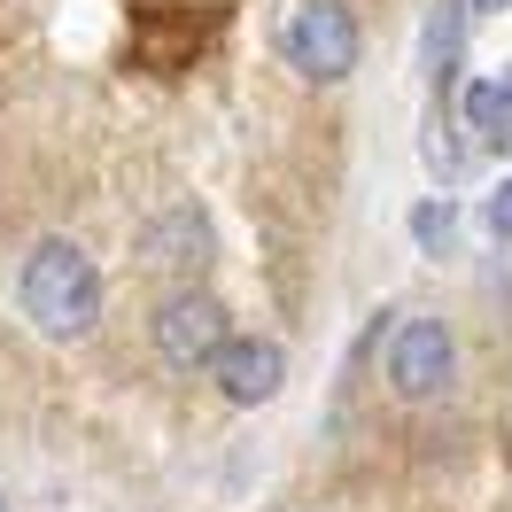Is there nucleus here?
I'll return each mask as SVG.
<instances>
[{
  "label": "nucleus",
  "mask_w": 512,
  "mask_h": 512,
  "mask_svg": "<svg viewBox=\"0 0 512 512\" xmlns=\"http://www.w3.org/2000/svg\"><path fill=\"white\" fill-rule=\"evenodd\" d=\"M16 288H24L32 326L55 334V342H78V334L101 319V272L78 241H39V249L24 256V280H16Z\"/></svg>",
  "instance_id": "nucleus-1"
},
{
  "label": "nucleus",
  "mask_w": 512,
  "mask_h": 512,
  "mask_svg": "<svg viewBox=\"0 0 512 512\" xmlns=\"http://www.w3.org/2000/svg\"><path fill=\"white\" fill-rule=\"evenodd\" d=\"M280 55L303 78H350L357 70V16L342 0H303V8H288V24H280Z\"/></svg>",
  "instance_id": "nucleus-2"
},
{
  "label": "nucleus",
  "mask_w": 512,
  "mask_h": 512,
  "mask_svg": "<svg viewBox=\"0 0 512 512\" xmlns=\"http://www.w3.org/2000/svg\"><path fill=\"white\" fill-rule=\"evenodd\" d=\"M450 373H458V342H450L443 319H404L396 326V342H388V381H396V396L427 404V396L450 388Z\"/></svg>",
  "instance_id": "nucleus-3"
},
{
  "label": "nucleus",
  "mask_w": 512,
  "mask_h": 512,
  "mask_svg": "<svg viewBox=\"0 0 512 512\" xmlns=\"http://www.w3.org/2000/svg\"><path fill=\"white\" fill-rule=\"evenodd\" d=\"M233 342L225 334V311H218V295H171L156 311V350L163 365H179V373H194V365H218V350Z\"/></svg>",
  "instance_id": "nucleus-4"
},
{
  "label": "nucleus",
  "mask_w": 512,
  "mask_h": 512,
  "mask_svg": "<svg viewBox=\"0 0 512 512\" xmlns=\"http://www.w3.org/2000/svg\"><path fill=\"white\" fill-rule=\"evenodd\" d=\"M210 373H218V388L233 396V404H272L280 381H288V350H280V342H264V334H233Z\"/></svg>",
  "instance_id": "nucleus-5"
},
{
  "label": "nucleus",
  "mask_w": 512,
  "mask_h": 512,
  "mask_svg": "<svg viewBox=\"0 0 512 512\" xmlns=\"http://www.w3.org/2000/svg\"><path fill=\"white\" fill-rule=\"evenodd\" d=\"M512 117V70H497V78H481L474 94H466V125L474 132H497Z\"/></svg>",
  "instance_id": "nucleus-6"
},
{
  "label": "nucleus",
  "mask_w": 512,
  "mask_h": 512,
  "mask_svg": "<svg viewBox=\"0 0 512 512\" xmlns=\"http://www.w3.org/2000/svg\"><path fill=\"white\" fill-rule=\"evenodd\" d=\"M412 241L419 249H443L450 241V202H419L412 210Z\"/></svg>",
  "instance_id": "nucleus-7"
},
{
  "label": "nucleus",
  "mask_w": 512,
  "mask_h": 512,
  "mask_svg": "<svg viewBox=\"0 0 512 512\" xmlns=\"http://www.w3.org/2000/svg\"><path fill=\"white\" fill-rule=\"evenodd\" d=\"M481 225H489L497 241H512V179H505L497 194H489V202H481Z\"/></svg>",
  "instance_id": "nucleus-8"
},
{
  "label": "nucleus",
  "mask_w": 512,
  "mask_h": 512,
  "mask_svg": "<svg viewBox=\"0 0 512 512\" xmlns=\"http://www.w3.org/2000/svg\"><path fill=\"white\" fill-rule=\"evenodd\" d=\"M481 8H505V0H481Z\"/></svg>",
  "instance_id": "nucleus-9"
},
{
  "label": "nucleus",
  "mask_w": 512,
  "mask_h": 512,
  "mask_svg": "<svg viewBox=\"0 0 512 512\" xmlns=\"http://www.w3.org/2000/svg\"><path fill=\"white\" fill-rule=\"evenodd\" d=\"M0 512H8V505H0Z\"/></svg>",
  "instance_id": "nucleus-10"
}]
</instances>
